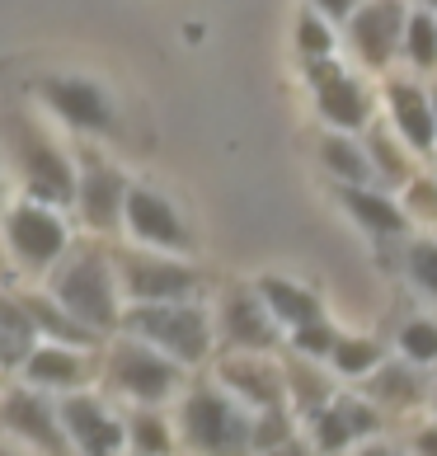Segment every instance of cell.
Returning a JSON list of instances; mask_svg holds the SVG:
<instances>
[{
  "instance_id": "cell-16",
  "label": "cell",
  "mask_w": 437,
  "mask_h": 456,
  "mask_svg": "<svg viewBox=\"0 0 437 456\" xmlns=\"http://www.w3.org/2000/svg\"><path fill=\"white\" fill-rule=\"evenodd\" d=\"M381 109L391 118V127L409 142L414 156L437 151V113H433V90H424L414 76H385L381 86Z\"/></svg>"
},
{
  "instance_id": "cell-3",
  "label": "cell",
  "mask_w": 437,
  "mask_h": 456,
  "mask_svg": "<svg viewBox=\"0 0 437 456\" xmlns=\"http://www.w3.org/2000/svg\"><path fill=\"white\" fill-rule=\"evenodd\" d=\"M255 414L235 400L222 381L189 386L179 400V437L193 452H249Z\"/></svg>"
},
{
  "instance_id": "cell-11",
  "label": "cell",
  "mask_w": 437,
  "mask_h": 456,
  "mask_svg": "<svg viewBox=\"0 0 437 456\" xmlns=\"http://www.w3.org/2000/svg\"><path fill=\"white\" fill-rule=\"evenodd\" d=\"M405 20H409L405 0H362V5L344 20L352 57H358L367 71L385 76L395 53H400V38H405Z\"/></svg>"
},
{
  "instance_id": "cell-13",
  "label": "cell",
  "mask_w": 437,
  "mask_h": 456,
  "mask_svg": "<svg viewBox=\"0 0 437 456\" xmlns=\"http://www.w3.org/2000/svg\"><path fill=\"white\" fill-rule=\"evenodd\" d=\"M216 334H222L226 348H245V353L282 348V325L263 306L259 287H231L222 297V306H216Z\"/></svg>"
},
{
  "instance_id": "cell-20",
  "label": "cell",
  "mask_w": 437,
  "mask_h": 456,
  "mask_svg": "<svg viewBox=\"0 0 437 456\" xmlns=\"http://www.w3.org/2000/svg\"><path fill=\"white\" fill-rule=\"evenodd\" d=\"M428 367H418V362H409V358H385L376 371H367L362 377V395L367 400H376L385 414H405V410H414V404H424L428 395H433V381L424 377Z\"/></svg>"
},
{
  "instance_id": "cell-39",
  "label": "cell",
  "mask_w": 437,
  "mask_h": 456,
  "mask_svg": "<svg viewBox=\"0 0 437 456\" xmlns=\"http://www.w3.org/2000/svg\"><path fill=\"white\" fill-rule=\"evenodd\" d=\"M414 447L437 456V424H424V428H418V433H414Z\"/></svg>"
},
{
  "instance_id": "cell-12",
  "label": "cell",
  "mask_w": 437,
  "mask_h": 456,
  "mask_svg": "<svg viewBox=\"0 0 437 456\" xmlns=\"http://www.w3.org/2000/svg\"><path fill=\"white\" fill-rule=\"evenodd\" d=\"M123 202H127V175L113 160L80 151L76 170V212L94 235H117L123 231Z\"/></svg>"
},
{
  "instance_id": "cell-24",
  "label": "cell",
  "mask_w": 437,
  "mask_h": 456,
  "mask_svg": "<svg viewBox=\"0 0 437 456\" xmlns=\"http://www.w3.org/2000/svg\"><path fill=\"white\" fill-rule=\"evenodd\" d=\"M282 377H287V400H292V410H296L301 419H311L315 410H325V404L339 395V391L325 381L320 362H315V358H301V353L282 358Z\"/></svg>"
},
{
  "instance_id": "cell-27",
  "label": "cell",
  "mask_w": 437,
  "mask_h": 456,
  "mask_svg": "<svg viewBox=\"0 0 437 456\" xmlns=\"http://www.w3.org/2000/svg\"><path fill=\"white\" fill-rule=\"evenodd\" d=\"M38 344V325L20 306V297H0V367H20Z\"/></svg>"
},
{
  "instance_id": "cell-42",
  "label": "cell",
  "mask_w": 437,
  "mask_h": 456,
  "mask_svg": "<svg viewBox=\"0 0 437 456\" xmlns=\"http://www.w3.org/2000/svg\"><path fill=\"white\" fill-rule=\"evenodd\" d=\"M433 113H437V86H433Z\"/></svg>"
},
{
  "instance_id": "cell-21",
  "label": "cell",
  "mask_w": 437,
  "mask_h": 456,
  "mask_svg": "<svg viewBox=\"0 0 437 456\" xmlns=\"http://www.w3.org/2000/svg\"><path fill=\"white\" fill-rule=\"evenodd\" d=\"M358 137H362V146H367V156H372V170H376L381 189H400V193H405V183L418 175V170H414L409 142L400 137L391 123H376V118L358 132Z\"/></svg>"
},
{
  "instance_id": "cell-35",
  "label": "cell",
  "mask_w": 437,
  "mask_h": 456,
  "mask_svg": "<svg viewBox=\"0 0 437 456\" xmlns=\"http://www.w3.org/2000/svg\"><path fill=\"white\" fill-rule=\"evenodd\" d=\"M405 273H409V282H414L428 301H437V240H433V235L405 245Z\"/></svg>"
},
{
  "instance_id": "cell-29",
  "label": "cell",
  "mask_w": 437,
  "mask_h": 456,
  "mask_svg": "<svg viewBox=\"0 0 437 456\" xmlns=\"http://www.w3.org/2000/svg\"><path fill=\"white\" fill-rule=\"evenodd\" d=\"M127 447L146 452V456L174 452V428H170V419L160 414V404H137V410L127 414Z\"/></svg>"
},
{
  "instance_id": "cell-33",
  "label": "cell",
  "mask_w": 437,
  "mask_h": 456,
  "mask_svg": "<svg viewBox=\"0 0 437 456\" xmlns=\"http://www.w3.org/2000/svg\"><path fill=\"white\" fill-rule=\"evenodd\" d=\"M395 344H400V358H409L418 367H437V320H428V315L405 320Z\"/></svg>"
},
{
  "instance_id": "cell-37",
  "label": "cell",
  "mask_w": 437,
  "mask_h": 456,
  "mask_svg": "<svg viewBox=\"0 0 437 456\" xmlns=\"http://www.w3.org/2000/svg\"><path fill=\"white\" fill-rule=\"evenodd\" d=\"M405 208H409V216H418V222H433L437 226V183L424 179V175H414L405 183Z\"/></svg>"
},
{
  "instance_id": "cell-15",
  "label": "cell",
  "mask_w": 437,
  "mask_h": 456,
  "mask_svg": "<svg viewBox=\"0 0 437 456\" xmlns=\"http://www.w3.org/2000/svg\"><path fill=\"white\" fill-rule=\"evenodd\" d=\"M57 414H61V428H66V437H71L76 452L109 456V452H123V447H127V419H117L99 395L61 391Z\"/></svg>"
},
{
  "instance_id": "cell-30",
  "label": "cell",
  "mask_w": 437,
  "mask_h": 456,
  "mask_svg": "<svg viewBox=\"0 0 437 456\" xmlns=\"http://www.w3.org/2000/svg\"><path fill=\"white\" fill-rule=\"evenodd\" d=\"M292 433H296V419H292L287 404H268V410H255L249 452H282V447H296Z\"/></svg>"
},
{
  "instance_id": "cell-28",
  "label": "cell",
  "mask_w": 437,
  "mask_h": 456,
  "mask_svg": "<svg viewBox=\"0 0 437 456\" xmlns=\"http://www.w3.org/2000/svg\"><path fill=\"white\" fill-rule=\"evenodd\" d=\"M385 362V344L372 339V334H339V344L329 353V367L348 381H362L367 371H376Z\"/></svg>"
},
{
  "instance_id": "cell-5",
  "label": "cell",
  "mask_w": 437,
  "mask_h": 456,
  "mask_svg": "<svg viewBox=\"0 0 437 456\" xmlns=\"http://www.w3.org/2000/svg\"><path fill=\"white\" fill-rule=\"evenodd\" d=\"M10 160L20 170L24 198H38L47 208H71L76 202V160L28 118H10Z\"/></svg>"
},
{
  "instance_id": "cell-25",
  "label": "cell",
  "mask_w": 437,
  "mask_h": 456,
  "mask_svg": "<svg viewBox=\"0 0 437 456\" xmlns=\"http://www.w3.org/2000/svg\"><path fill=\"white\" fill-rule=\"evenodd\" d=\"M320 165L339 183H376V170H372V156H367L362 137H348L339 127L329 137H320Z\"/></svg>"
},
{
  "instance_id": "cell-34",
  "label": "cell",
  "mask_w": 437,
  "mask_h": 456,
  "mask_svg": "<svg viewBox=\"0 0 437 456\" xmlns=\"http://www.w3.org/2000/svg\"><path fill=\"white\" fill-rule=\"evenodd\" d=\"M334 344H339V330H334V320H311V325L301 330H287V348L301 353V358H315V362H329Z\"/></svg>"
},
{
  "instance_id": "cell-31",
  "label": "cell",
  "mask_w": 437,
  "mask_h": 456,
  "mask_svg": "<svg viewBox=\"0 0 437 456\" xmlns=\"http://www.w3.org/2000/svg\"><path fill=\"white\" fill-rule=\"evenodd\" d=\"M339 47V33H334V20H325L315 5H306L296 14V57L311 61V57H334Z\"/></svg>"
},
{
  "instance_id": "cell-6",
  "label": "cell",
  "mask_w": 437,
  "mask_h": 456,
  "mask_svg": "<svg viewBox=\"0 0 437 456\" xmlns=\"http://www.w3.org/2000/svg\"><path fill=\"white\" fill-rule=\"evenodd\" d=\"M0 231H5V249H10V259L24 278H47L66 259V249H71L66 216L57 208H47V202H38V198H24V202H14V208H5Z\"/></svg>"
},
{
  "instance_id": "cell-8",
  "label": "cell",
  "mask_w": 437,
  "mask_h": 456,
  "mask_svg": "<svg viewBox=\"0 0 437 456\" xmlns=\"http://www.w3.org/2000/svg\"><path fill=\"white\" fill-rule=\"evenodd\" d=\"M301 71H306V80H311L315 113H320L329 127L362 132L376 118V94L367 90L352 71H344L339 57H311V61H301Z\"/></svg>"
},
{
  "instance_id": "cell-40",
  "label": "cell",
  "mask_w": 437,
  "mask_h": 456,
  "mask_svg": "<svg viewBox=\"0 0 437 456\" xmlns=\"http://www.w3.org/2000/svg\"><path fill=\"white\" fill-rule=\"evenodd\" d=\"M428 400H433V410H437V381H433V395H428Z\"/></svg>"
},
{
  "instance_id": "cell-10",
  "label": "cell",
  "mask_w": 437,
  "mask_h": 456,
  "mask_svg": "<svg viewBox=\"0 0 437 456\" xmlns=\"http://www.w3.org/2000/svg\"><path fill=\"white\" fill-rule=\"evenodd\" d=\"M38 99L57 113L61 127L85 132V137H113V127H117V109H113L109 90L85 76H43Z\"/></svg>"
},
{
  "instance_id": "cell-7",
  "label": "cell",
  "mask_w": 437,
  "mask_h": 456,
  "mask_svg": "<svg viewBox=\"0 0 437 456\" xmlns=\"http://www.w3.org/2000/svg\"><path fill=\"white\" fill-rule=\"evenodd\" d=\"M113 273L127 301H189L198 292V268L165 249H113Z\"/></svg>"
},
{
  "instance_id": "cell-1",
  "label": "cell",
  "mask_w": 437,
  "mask_h": 456,
  "mask_svg": "<svg viewBox=\"0 0 437 456\" xmlns=\"http://www.w3.org/2000/svg\"><path fill=\"white\" fill-rule=\"evenodd\" d=\"M47 287L76 320H85L90 330L109 334L123 330V287L113 273V255L104 249H66V259L47 273Z\"/></svg>"
},
{
  "instance_id": "cell-2",
  "label": "cell",
  "mask_w": 437,
  "mask_h": 456,
  "mask_svg": "<svg viewBox=\"0 0 437 456\" xmlns=\"http://www.w3.org/2000/svg\"><path fill=\"white\" fill-rule=\"evenodd\" d=\"M123 334L156 344L183 367H203L216 344V320L198 301H127L123 306Z\"/></svg>"
},
{
  "instance_id": "cell-17",
  "label": "cell",
  "mask_w": 437,
  "mask_h": 456,
  "mask_svg": "<svg viewBox=\"0 0 437 456\" xmlns=\"http://www.w3.org/2000/svg\"><path fill=\"white\" fill-rule=\"evenodd\" d=\"M216 381L245 404V410H268V404H287V377L282 362H273L268 353H245L231 348V358L216 362Z\"/></svg>"
},
{
  "instance_id": "cell-36",
  "label": "cell",
  "mask_w": 437,
  "mask_h": 456,
  "mask_svg": "<svg viewBox=\"0 0 437 456\" xmlns=\"http://www.w3.org/2000/svg\"><path fill=\"white\" fill-rule=\"evenodd\" d=\"M334 404L344 410V419H348V428H352V437H372V433H381V424H385V410L376 400H367V395H334Z\"/></svg>"
},
{
  "instance_id": "cell-26",
  "label": "cell",
  "mask_w": 437,
  "mask_h": 456,
  "mask_svg": "<svg viewBox=\"0 0 437 456\" xmlns=\"http://www.w3.org/2000/svg\"><path fill=\"white\" fill-rule=\"evenodd\" d=\"M400 57H405L418 76L437 71V10H428V5L409 10L405 38H400Z\"/></svg>"
},
{
  "instance_id": "cell-22",
  "label": "cell",
  "mask_w": 437,
  "mask_h": 456,
  "mask_svg": "<svg viewBox=\"0 0 437 456\" xmlns=\"http://www.w3.org/2000/svg\"><path fill=\"white\" fill-rule=\"evenodd\" d=\"M255 287H259L263 306L273 311V320L282 325V334H287V330H301V325H311V320H325V301H320V292H311V287H301V282H292V278L263 273V278H255Z\"/></svg>"
},
{
  "instance_id": "cell-9",
  "label": "cell",
  "mask_w": 437,
  "mask_h": 456,
  "mask_svg": "<svg viewBox=\"0 0 437 456\" xmlns=\"http://www.w3.org/2000/svg\"><path fill=\"white\" fill-rule=\"evenodd\" d=\"M123 231L146 249H165V255H193V231L179 216V208L165 193H156L150 183H127L123 202Z\"/></svg>"
},
{
  "instance_id": "cell-41",
  "label": "cell",
  "mask_w": 437,
  "mask_h": 456,
  "mask_svg": "<svg viewBox=\"0 0 437 456\" xmlns=\"http://www.w3.org/2000/svg\"><path fill=\"white\" fill-rule=\"evenodd\" d=\"M418 5H428V10H437V0H418Z\"/></svg>"
},
{
  "instance_id": "cell-23",
  "label": "cell",
  "mask_w": 437,
  "mask_h": 456,
  "mask_svg": "<svg viewBox=\"0 0 437 456\" xmlns=\"http://www.w3.org/2000/svg\"><path fill=\"white\" fill-rule=\"evenodd\" d=\"M20 306L28 311L33 325H38V339H57V344H76V348H99V344H104V334L90 330L85 320H76L53 292H47V297L20 292Z\"/></svg>"
},
{
  "instance_id": "cell-4",
  "label": "cell",
  "mask_w": 437,
  "mask_h": 456,
  "mask_svg": "<svg viewBox=\"0 0 437 456\" xmlns=\"http://www.w3.org/2000/svg\"><path fill=\"white\" fill-rule=\"evenodd\" d=\"M183 371L189 367L174 362L170 353H160L156 344L137 339V334L113 339L104 353V381L132 404H165L183 395Z\"/></svg>"
},
{
  "instance_id": "cell-18",
  "label": "cell",
  "mask_w": 437,
  "mask_h": 456,
  "mask_svg": "<svg viewBox=\"0 0 437 456\" xmlns=\"http://www.w3.org/2000/svg\"><path fill=\"white\" fill-rule=\"evenodd\" d=\"M90 377H94V348H76L57 339H38L20 362V381L43 386V391H80Z\"/></svg>"
},
{
  "instance_id": "cell-38",
  "label": "cell",
  "mask_w": 437,
  "mask_h": 456,
  "mask_svg": "<svg viewBox=\"0 0 437 456\" xmlns=\"http://www.w3.org/2000/svg\"><path fill=\"white\" fill-rule=\"evenodd\" d=\"M311 5H315V10H320V14H325V20H334V24H344V20H348V14H352V10H358V5H362V0H311Z\"/></svg>"
},
{
  "instance_id": "cell-19",
  "label": "cell",
  "mask_w": 437,
  "mask_h": 456,
  "mask_svg": "<svg viewBox=\"0 0 437 456\" xmlns=\"http://www.w3.org/2000/svg\"><path fill=\"white\" fill-rule=\"evenodd\" d=\"M334 198H339V208L372 235V240H395V235H405L409 222H414L405 202H395V193L381 189V183H339Z\"/></svg>"
},
{
  "instance_id": "cell-14",
  "label": "cell",
  "mask_w": 437,
  "mask_h": 456,
  "mask_svg": "<svg viewBox=\"0 0 437 456\" xmlns=\"http://www.w3.org/2000/svg\"><path fill=\"white\" fill-rule=\"evenodd\" d=\"M0 424H5L10 433H20L24 443L38 447V452H53V456L71 452V437H66V428H61V414H57V404L47 400L43 386H28V381L10 386L5 400H0Z\"/></svg>"
},
{
  "instance_id": "cell-32",
  "label": "cell",
  "mask_w": 437,
  "mask_h": 456,
  "mask_svg": "<svg viewBox=\"0 0 437 456\" xmlns=\"http://www.w3.org/2000/svg\"><path fill=\"white\" fill-rule=\"evenodd\" d=\"M306 424H311V447L315 452H348L352 443H358L352 428H348V419H344V410L334 400L325 404V410H315Z\"/></svg>"
}]
</instances>
